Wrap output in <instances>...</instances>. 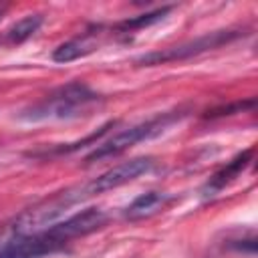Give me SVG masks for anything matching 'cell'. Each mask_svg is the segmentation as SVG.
I'll use <instances>...</instances> for the list:
<instances>
[{
	"instance_id": "obj_5",
	"label": "cell",
	"mask_w": 258,
	"mask_h": 258,
	"mask_svg": "<svg viewBox=\"0 0 258 258\" xmlns=\"http://www.w3.org/2000/svg\"><path fill=\"white\" fill-rule=\"evenodd\" d=\"M153 157H133L129 161H123L107 171H103L101 175H97L93 181L89 183H83V194L85 198H91V196H97V194H103V191H109V189H115V187H121L133 179H137L139 175L147 173L151 167H153Z\"/></svg>"
},
{
	"instance_id": "obj_7",
	"label": "cell",
	"mask_w": 258,
	"mask_h": 258,
	"mask_svg": "<svg viewBox=\"0 0 258 258\" xmlns=\"http://www.w3.org/2000/svg\"><path fill=\"white\" fill-rule=\"evenodd\" d=\"M252 155H254V147H248V149H244L242 153H238L234 159H230L224 167H220V169L208 179V183H206V187H204L206 196H214V194H218L220 189H224L228 183H232V181L250 165Z\"/></svg>"
},
{
	"instance_id": "obj_4",
	"label": "cell",
	"mask_w": 258,
	"mask_h": 258,
	"mask_svg": "<svg viewBox=\"0 0 258 258\" xmlns=\"http://www.w3.org/2000/svg\"><path fill=\"white\" fill-rule=\"evenodd\" d=\"M69 242L58 232L56 224H50L30 234H10L0 242V258H42L64 250Z\"/></svg>"
},
{
	"instance_id": "obj_2",
	"label": "cell",
	"mask_w": 258,
	"mask_h": 258,
	"mask_svg": "<svg viewBox=\"0 0 258 258\" xmlns=\"http://www.w3.org/2000/svg\"><path fill=\"white\" fill-rule=\"evenodd\" d=\"M185 113L181 109L177 111H169V113H161L157 117H151L147 121H141L137 125H131L127 129H121L117 131L111 139L99 143L89 155H87V163H95V161H103V159H111L123 151H127L129 147L141 143V141H147V139H153L157 135H161L169 125H173L175 121H179Z\"/></svg>"
},
{
	"instance_id": "obj_3",
	"label": "cell",
	"mask_w": 258,
	"mask_h": 258,
	"mask_svg": "<svg viewBox=\"0 0 258 258\" xmlns=\"http://www.w3.org/2000/svg\"><path fill=\"white\" fill-rule=\"evenodd\" d=\"M240 36H244V30H240V28H222V30L206 32L198 38H191V40L175 44V46L151 50L147 54H141L135 62L141 67H151V64H165V62H173V60H185V58L204 54L208 50H216Z\"/></svg>"
},
{
	"instance_id": "obj_10",
	"label": "cell",
	"mask_w": 258,
	"mask_h": 258,
	"mask_svg": "<svg viewBox=\"0 0 258 258\" xmlns=\"http://www.w3.org/2000/svg\"><path fill=\"white\" fill-rule=\"evenodd\" d=\"M171 8H173V6H161V8L153 10V12H143V14H139V16L127 18V20H123V22L115 24V30H117V32H121V34H129V32H135V30L147 28V26H151V24H155V22L163 20V18L169 14V10H171Z\"/></svg>"
},
{
	"instance_id": "obj_12",
	"label": "cell",
	"mask_w": 258,
	"mask_h": 258,
	"mask_svg": "<svg viewBox=\"0 0 258 258\" xmlns=\"http://www.w3.org/2000/svg\"><path fill=\"white\" fill-rule=\"evenodd\" d=\"M256 101L254 99H248V101H236L232 105H224V107H216L212 111H208L204 117L206 119H216V117H226V115H234V113H242L246 109H254Z\"/></svg>"
},
{
	"instance_id": "obj_1",
	"label": "cell",
	"mask_w": 258,
	"mask_h": 258,
	"mask_svg": "<svg viewBox=\"0 0 258 258\" xmlns=\"http://www.w3.org/2000/svg\"><path fill=\"white\" fill-rule=\"evenodd\" d=\"M103 103V97L81 81H71L46 97H42L32 107L20 113L24 121H46V119H77L89 115Z\"/></svg>"
},
{
	"instance_id": "obj_8",
	"label": "cell",
	"mask_w": 258,
	"mask_h": 258,
	"mask_svg": "<svg viewBox=\"0 0 258 258\" xmlns=\"http://www.w3.org/2000/svg\"><path fill=\"white\" fill-rule=\"evenodd\" d=\"M99 30L101 26H95V28H89L85 30L81 36L77 38H71L62 44H58L54 50H52V60L56 62H71L75 58H81V56H87L89 52H93L97 48V36H99Z\"/></svg>"
},
{
	"instance_id": "obj_6",
	"label": "cell",
	"mask_w": 258,
	"mask_h": 258,
	"mask_svg": "<svg viewBox=\"0 0 258 258\" xmlns=\"http://www.w3.org/2000/svg\"><path fill=\"white\" fill-rule=\"evenodd\" d=\"M173 202V196L167 194V191H145L141 196H137L123 212V216L129 220V222H139V220H145V218H151L159 212H163L169 204Z\"/></svg>"
},
{
	"instance_id": "obj_13",
	"label": "cell",
	"mask_w": 258,
	"mask_h": 258,
	"mask_svg": "<svg viewBox=\"0 0 258 258\" xmlns=\"http://www.w3.org/2000/svg\"><path fill=\"white\" fill-rule=\"evenodd\" d=\"M6 8H8L6 4H0V20H2V16H4V12H6Z\"/></svg>"
},
{
	"instance_id": "obj_11",
	"label": "cell",
	"mask_w": 258,
	"mask_h": 258,
	"mask_svg": "<svg viewBox=\"0 0 258 258\" xmlns=\"http://www.w3.org/2000/svg\"><path fill=\"white\" fill-rule=\"evenodd\" d=\"M117 125V121H107L103 127H99V131H95L93 135H89V137H85V139H81V141H77V143H69V145H58V147H52V149H46V151H30L28 155H32V157H46V155H62V153H71V151H77V149H81L83 145H87V143H95L97 145V141L105 135V133H109V129L111 127H115Z\"/></svg>"
},
{
	"instance_id": "obj_9",
	"label": "cell",
	"mask_w": 258,
	"mask_h": 258,
	"mask_svg": "<svg viewBox=\"0 0 258 258\" xmlns=\"http://www.w3.org/2000/svg\"><path fill=\"white\" fill-rule=\"evenodd\" d=\"M42 20H44L42 14H28V16H24V18L16 20V22L4 32V40H6L8 44H20V42L28 40V38L40 28Z\"/></svg>"
}]
</instances>
